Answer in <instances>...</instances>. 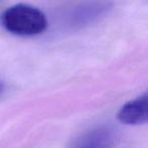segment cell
I'll list each match as a JSON object with an SVG mask.
<instances>
[{"instance_id": "cell-1", "label": "cell", "mask_w": 148, "mask_h": 148, "mask_svg": "<svg viewBox=\"0 0 148 148\" xmlns=\"http://www.w3.org/2000/svg\"><path fill=\"white\" fill-rule=\"evenodd\" d=\"M1 23L7 32L17 36H36L48 27L45 13L33 5L18 3L8 7L1 15Z\"/></svg>"}, {"instance_id": "cell-2", "label": "cell", "mask_w": 148, "mask_h": 148, "mask_svg": "<svg viewBox=\"0 0 148 148\" xmlns=\"http://www.w3.org/2000/svg\"><path fill=\"white\" fill-rule=\"evenodd\" d=\"M148 118L147 93L126 103L118 113V120L125 125L138 126L146 124Z\"/></svg>"}, {"instance_id": "cell-3", "label": "cell", "mask_w": 148, "mask_h": 148, "mask_svg": "<svg viewBox=\"0 0 148 148\" xmlns=\"http://www.w3.org/2000/svg\"><path fill=\"white\" fill-rule=\"evenodd\" d=\"M108 6L109 4L107 3H99V4L93 3L87 7L80 8L78 13L75 14V16H73L75 18V23H79V25L90 23L93 18H97L101 14H103L108 10Z\"/></svg>"}, {"instance_id": "cell-4", "label": "cell", "mask_w": 148, "mask_h": 148, "mask_svg": "<svg viewBox=\"0 0 148 148\" xmlns=\"http://www.w3.org/2000/svg\"><path fill=\"white\" fill-rule=\"evenodd\" d=\"M2 90H3V83L1 82V80H0V93L2 92Z\"/></svg>"}, {"instance_id": "cell-5", "label": "cell", "mask_w": 148, "mask_h": 148, "mask_svg": "<svg viewBox=\"0 0 148 148\" xmlns=\"http://www.w3.org/2000/svg\"><path fill=\"white\" fill-rule=\"evenodd\" d=\"M79 148H82V147H79Z\"/></svg>"}]
</instances>
